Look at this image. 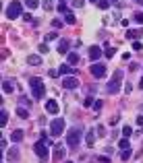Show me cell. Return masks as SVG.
Listing matches in <instances>:
<instances>
[{"label": "cell", "instance_id": "cell-26", "mask_svg": "<svg viewBox=\"0 0 143 163\" xmlns=\"http://www.w3.org/2000/svg\"><path fill=\"white\" fill-rule=\"evenodd\" d=\"M133 19H135V23H141V25H143V12H141V10H137V12L133 15Z\"/></svg>", "mask_w": 143, "mask_h": 163}, {"label": "cell", "instance_id": "cell-45", "mask_svg": "<svg viewBox=\"0 0 143 163\" xmlns=\"http://www.w3.org/2000/svg\"><path fill=\"white\" fill-rule=\"evenodd\" d=\"M66 163H73V161H66Z\"/></svg>", "mask_w": 143, "mask_h": 163}, {"label": "cell", "instance_id": "cell-18", "mask_svg": "<svg viewBox=\"0 0 143 163\" xmlns=\"http://www.w3.org/2000/svg\"><path fill=\"white\" fill-rule=\"evenodd\" d=\"M17 116L23 118V120H27V118H29V112H27L25 107H17Z\"/></svg>", "mask_w": 143, "mask_h": 163}, {"label": "cell", "instance_id": "cell-46", "mask_svg": "<svg viewBox=\"0 0 143 163\" xmlns=\"http://www.w3.org/2000/svg\"><path fill=\"white\" fill-rule=\"evenodd\" d=\"M58 2H62V0H58Z\"/></svg>", "mask_w": 143, "mask_h": 163}, {"label": "cell", "instance_id": "cell-3", "mask_svg": "<svg viewBox=\"0 0 143 163\" xmlns=\"http://www.w3.org/2000/svg\"><path fill=\"white\" fill-rule=\"evenodd\" d=\"M4 15H6L8 19H17V17H23V4H21L19 0H13V2L6 6Z\"/></svg>", "mask_w": 143, "mask_h": 163}, {"label": "cell", "instance_id": "cell-6", "mask_svg": "<svg viewBox=\"0 0 143 163\" xmlns=\"http://www.w3.org/2000/svg\"><path fill=\"white\" fill-rule=\"evenodd\" d=\"M33 151H35V155L40 157V159H48V147H46V140H38L35 145H33Z\"/></svg>", "mask_w": 143, "mask_h": 163}, {"label": "cell", "instance_id": "cell-23", "mask_svg": "<svg viewBox=\"0 0 143 163\" xmlns=\"http://www.w3.org/2000/svg\"><path fill=\"white\" fill-rule=\"evenodd\" d=\"M118 149H120V151H125V149H131L129 140H127V138H120V143H118Z\"/></svg>", "mask_w": 143, "mask_h": 163}, {"label": "cell", "instance_id": "cell-9", "mask_svg": "<svg viewBox=\"0 0 143 163\" xmlns=\"http://www.w3.org/2000/svg\"><path fill=\"white\" fill-rule=\"evenodd\" d=\"M58 72H60L62 77H73V75H75V68H73L71 64H62V66H58Z\"/></svg>", "mask_w": 143, "mask_h": 163}, {"label": "cell", "instance_id": "cell-41", "mask_svg": "<svg viewBox=\"0 0 143 163\" xmlns=\"http://www.w3.org/2000/svg\"><path fill=\"white\" fill-rule=\"evenodd\" d=\"M137 124H139V126H143V116H137Z\"/></svg>", "mask_w": 143, "mask_h": 163}, {"label": "cell", "instance_id": "cell-27", "mask_svg": "<svg viewBox=\"0 0 143 163\" xmlns=\"http://www.w3.org/2000/svg\"><path fill=\"white\" fill-rule=\"evenodd\" d=\"M64 21H66V25H75V15L73 12H66V19Z\"/></svg>", "mask_w": 143, "mask_h": 163}, {"label": "cell", "instance_id": "cell-17", "mask_svg": "<svg viewBox=\"0 0 143 163\" xmlns=\"http://www.w3.org/2000/svg\"><path fill=\"white\" fill-rule=\"evenodd\" d=\"M141 33H143V31H137V29H129V31H127V37H129V39H137V37H141Z\"/></svg>", "mask_w": 143, "mask_h": 163}, {"label": "cell", "instance_id": "cell-42", "mask_svg": "<svg viewBox=\"0 0 143 163\" xmlns=\"http://www.w3.org/2000/svg\"><path fill=\"white\" fill-rule=\"evenodd\" d=\"M110 4H116V6H120V4H118V0H110Z\"/></svg>", "mask_w": 143, "mask_h": 163}, {"label": "cell", "instance_id": "cell-12", "mask_svg": "<svg viewBox=\"0 0 143 163\" xmlns=\"http://www.w3.org/2000/svg\"><path fill=\"white\" fill-rule=\"evenodd\" d=\"M46 112H48V114H58V101L50 99V101L46 103Z\"/></svg>", "mask_w": 143, "mask_h": 163}, {"label": "cell", "instance_id": "cell-5", "mask_svg": "<svg viewBox=\"0 0 143 163\" xmlns=\"http://www.w3.org/2000/svg\"><path fill=\"white\" fill-rule=\"evenodd\" d=\"M62 132H64V120H62V118H56V120L50 122V134H52V136H58V134H62Z\"/></svg>", "mask_w": 143, "mask_h": 163}, {"label": "cell", "instance_id": "cell-19", "mask_svg": "<svg viewBox=\"0 0 143 163\" xmlns=\"http://www.w3.org/2000/svg\"><path fill=\"white\" fill-rule=\"evenodd\" d=\"M19 159V149H10L8 151V161H17Z\"/></svg>", "mask_w": 143, "mask_h": 163}, {"label": "cell", "instance_id": "cell-7", "mask_svg": "<svg viewBox=\"0 0 143 163\" xmlns=\"http://www.w3.org/2000/svg\"><path fill=\"white\" fill-rule=\"evenodd\" d=\"M89 70H91V75H94L95 79H102V77H106V66L104 64H100V62H95L89 66Z\"/></svg>", "mask_w": 143, "mask_h": 163}, {"label": "cell", "instance_id": "cell-29", "mask_svg": "<svg viewBox=\"0 0 143 163\" xmlns=\"http://www.w3.org/2000/svg\"><path fill=\"white\" fill-rule=\"evenodd\" d=\"M25 4H27L29 8H38V6H40V0H25Z\"/></svg>", "mask_w": 143, "mask_h": 163}, {"label": "cell", "instance_id": "cell-43", "mask_svg": "<svg viewBox=\"0 0 143 163\" xmlns=\"http://www.w3.org/2000/svg\"><path fill=\"white\" fill-rule=\"evenodd\" d=\"M139 89H143V77H141V81H139Z\"/></svg>", "mask_w": 143, "mask_h": 163}, {"label": "cell", "instance_id": "cell-14", "mask_svg": "<svg viewBox=\"0 0 143 163\" xmlns=\"http://www.w3.org/2000/svg\"><path fill=\"white\" fill-rule=\"evenodd\" d=\"M23 136H25V132H23V130H15V132L10 134V140H13V143H21V140H23Z\"/></svg>", "mask_w": 143, "mask_h": 163}, {"label": "cell", "instance_id": "cell-13", "mask_svg": "<svg viewBox=\"0 0 143 163\" xmlns=\"http://www.w3.org/2000/svg\"><path fill=\"white\" fill-rule=\"evenodd\" d=\"M27 64H31V66H38V64H42V56H35V54L27 56Z\"/></svg>", "mask_w": 143, "mask_h": 163}, {"label": "cell", "instance_id": "cell-30", "mask_svg": "<svg viewBox=\"0 0 143 163\" xmlns=\"http://www.w3.org/2000/svg\"><path fill=\"white\" fill-rule=\"evenodd\" d=\"M102 105H104V103H102V99H95V101H94V110H95V112H100V110H102Z\"/></svg>", "mask_w": 143, "mask_h": 163}, {"label": "cell", "instance_id": "cell-21", "mask_svg": "<svg viewBox=\"0 0 143 163\" xmlns=\"http://www.w3.org/2000/svg\"><path fill=\"white\" fill-rule=\"evenodd\" d=\"M85 140H87V145H89V147H94V143H95V134H94V130H89V132H87Z\"/></svg>", "mask_w": 143, "mask_h": 163}, {"label": "cell", "instance_id": "cell-33", "mask_svg": "<svg viewBox=\"0 0 143 163\" xmlns=\"http://www.w3.org/2000/svg\"><path fill=\"white\" fill-rule=\"evenodd\" d=\"M131 132H133V130H131V126H125V128H122V134H125V138H127V136H131Z\"/></svg>", "mask_w": 143, "mask_h": 163}, {"label": "cell", "instance_id": "cell-15", "mask_svg": "<svg viewBox=\"0 0 143 163\" xmlns=\"http://www.w3.org/2000/svg\"><path fill=\"white\" fill-rule=\"evenodd\" d=\"M66 60H69V64H77L79 62V54L77 52H69L66 54Z\"/></svg>", "mask_w": 143, "mask_h": 163}, {"label": "cell", "instance_id": "cell-22", "mask_svg": "<svg viewBox=\"0 0 143 163\" xmlns=\"http://www.w3.org/2000/svg\"><path fill=\"white\" fill-rule=\"evenodd\" d=\"M2 91H4V93H13V85H10V81H2Z\"/></svg>", "mask_w": 143, "mask_h": 163}, {"label": "cell", "instance_id": "cell-4", "mask_svg": "<svg viewBox=\"0 0 143 163\" xmlns=\"http://www.w3.org/2000/svg\"><path fill=\"white\" fill-rule=\"evenodd\" d=\"M29 87H31V93H33V97H35V99H42V97H44V93H46V87H44L42 79L33 77V79L29 81Z\"/></svg>", "mask_w": 143, "mask_h": 163}, {"label": "cell", "instance_id": "cell-24", "mask_svg": "<svg viewBox=\"0 0 143 163\" xmlns=\"http://www.w3.org/2000/svg\"><path fill=\"white\" fill-rule=\"evenodd\" d=\"M120 159H122V161L131 159V149H125V151H120Z\"/></svg>", "mask_w": 143, "mask_h": 163}, {"label": "cell", "instance_id": "cell-37", "mask_svg": "<svg viewBox=\"0 0 143 163\" xmlns=\"http://www.w3.org/2000/svg\"><path fill=\"white\" fill-rule=\"evenodd\" d=\"M48 75H50V77H52V79H56V77H58V75H60V72H58V70H56V68H52V70H50V72H48Z\"/></svg>", "mask_w": 143, "mask_h": 163}, {"label": "cell", "instance_id": "cell-16", "mask_svg": "<svg viewBox=\"0 0 143 163\" xmlns=\"http://www.w3.org/2000/svg\"><path fill=\"white\" fill-rule=\"evenodd\" d=\"M54 157H56V159H64V149H62L60 145L54 147Z\"/></svg>", "mask_w": 143, "mask_h": 163}, {"label": "cell", "instance_id": "cell-36", "mask_svg": "<svg viewBox=\"0 0 143 163\" xmlns=\"http://www.w3.org/2000/svg\"><path fill=\"white\" fill-rule=\"evenodd\" d=\"M104 54H106V58H112V56H114V50H112V48H108Z\"/></svg>", "mask_w": 143, "mask_h": 163}, {"label": "cell", "instance_id": "cell-11", "mask_svg": "<svg viewBox=\"0 0 143 163\" xmlns=\"http://www.w3.org/2000/svg\"><path fill=\"white\" fill-rule=\"evenodd\" d=\"M102 54H104V52H102L97 45H91V48H89V58H91L94 62H95V60H100V56H102Z\"/></svg>", "mask_w": 143, "mask_h": 163}, {"label": "cell", "instance_id": "cell-25", "mask_svg": "<svg viewBox=\"0 0 143 163\" xmlns=\"http://www.w3.org/2000/svg\"><path fill=\"white\" fill-rule=\"evenodd\" d=\"M42 6H44V10H52V8H54V2H52V0H44Z\"/></svg>", "mask_w": 143, "mask_h": 163}, {"label": "cell", "instance_id": "cell-31", "mask_svg": "<svg viewBox=\"0 0 143 163\" xmlns=\"http://www.w3.org/2000/svg\"><path fill=\"white\" fill-rule=\"evenodd\" d=\"M58 12H69V8H66L64 2H58Z\"/></svg>", "mask_w": 143, "mask_h": 163}, {"label": "cell", "instance_id": "cell-40", "mask_svg": "<svg viewBox=\"0 0 143 163\" xmlns=\"http://www.w3.org/2000/svg\"><path fill=\"white\" fill-rule=\"evenodd\" d=\"M97 134H100V136H104V134H106V132H104V126H97Z\"/></svg>", "mask_w": 143, "mask_h": 163}, {"label": "cell", "instance_id": "cell-10", "mask_svg": "<svg viewBox=\"0 0 143 163\" xmlns=\"http://www.w3.org/2000/svg\"><path fill=\"white\" fill-rule=\"evenodd\" d=\"M69 48H71V41L69 39H60L58 41V54H69Z\"/></svg>", "mask_w": 143, "mask_h": 163}, {"label": "cell", "instance_id": "cell-2", "mask_svg": "<svg viewBox=\"0 0 143 163\" xmlns=\"http://www.w3.org/2000/svg\"><path fill=\"white\" fill-rule=\"evenodd\" d=\"M81 134H83L81 128H75V126H73V128L66 132V145H69L71 149H77L79 143H81Z\"/></svg>", "mask_w": 143, "mask_h": 163}, {"label": "cell", "instance_id": "cell-1", "mask_svg": "<svg viewBox=\"0 0 143 163\" xmlns=\"http://www.w3.org/2000/svg\"><path fill=\"white\" fill-rule=\"evenodd\" d=\"M120 79H122V70H116L112 81H108V85H106V93L108 95H116L120 91Z\"/></svg>", "mask_w": 143, "mask_h": 163}, {"label": "cell", "instance_id": "cell-38", "mask_svg": "<svg viewBox=\"0 0 143 163\" xmlns=\"http://www.w3.org/2000/svg\"><path fill=\"white\" fill-rule=\"evenodd\" d=\"M91 103H94V99H91V97H89V99H85V101H83V105H85V107H91Z\"/></svg>", "mask_w": 143, "mask_h": 163}, {"label": "cell", "instance_id": "cell-35", "mask_svg": "<svg viewBox=\"0 0 143 163\" xmlns=\"http://www.w3.org/2000/svg\"><path fill=\"white\" fill-rule=\"evenodd\" d=\"M52 27H54V29H60V27H62V23H60L58 19H54V21H52Z\"/></svg>", "mask_w": 143, "mask_h": 163}, {"label": "cell", "instance_id": "cell-8", "mask_svg": "<svg viewBox=\"0 0 143 163\" xmlns=\"http://www.w3.org/2000/svg\"><path fill=\"white\" fill-rule=\"evenodd\" d=\"M62 87L66 89V91H71V89H77L79 87V79L73 75V77H64L62 79Z\"/></svg>", "mask_w": 143, "mask_h": 163}, {"label": "cell", "instance_id": "cell-28", "mask_svg": "<svg viewBox=\"0 0 143 163\" xmlns=\"http://www.w3.org/2000/svg\"><path fill=\"white\" fill-rule=\"evenodd\" d=\"M108 6H110V0H100L97 2V8H102V10H106Z\"/></svg>", "mask_w": 143, "mask_h": 163}, {"label": "cell", "instance_id": "cell-20", "mask_svg": "<svg viewBox=\"0 0 143 163\" xmlns=\"http://www.w3.org/2000/svg\"><path fill=\"white\" fill-rule=\"evenodd\" d=\"M6 122H8V112L2 110V112H0V126H6Z\"/></svg>", "mask_w": 143, "mask_h": 163}, {"label": "cell", "instance_id": "cell-39", "mask_svg": "<svg viewBox=\"0 0 143 163\" xmlns=\"http://www.w3.org/2000/svg\"><path fill=\"white\" fill-rule=\"evenodd\" d=\"M48 50H50V48H48V45H46V43H42V45H40V52H42V54H46V52H48Z\"/></svg>", "mask_w": 143, "mask_h": 163}, {"label": "cell", "instance_id": "cell-44", "mask_svg": "<svg viewBox=\"0 0 143 163\" xmlns=\"http://www.w3.org/2000/svg\"><path fill=\"white\" fill-rule=\"evenodd\" d=\"M137 2H139V4H143V0H137Z\"/></svg>", "mask_w": 143, "mask_h": 163}, {"label": "cell", "instance_id": "cell-34", "mask_svg": "<svg viewBox=\"0 0 143 163\" xmlns=\"http://www.w3.org/2000/svg\"><path fill=\"white\" fill-rule=\"evenodd\" d=\"M83 4H85V0H73V6H75V8H81Z\"/></svg>", "mask_w": 143, "mask_h": 163}, {"label": "cell", "instance_id": "cell-32", "mask_svg": "<svg viewBox=\"0 0 143 163\" xmlns=\"http://www.w3.org/2000/svg\"><path fill=\"white\" fill-rule=\"evenodd\" d=\"M133 50H135V52H141V50H143L141 41H133Z\"/></svg>", "mask_w": 143, "mask_h": 163}]
</instances>
